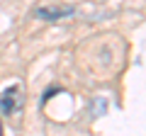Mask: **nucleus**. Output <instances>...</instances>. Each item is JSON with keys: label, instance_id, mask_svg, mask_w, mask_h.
I'll use <instances>...</instances> for the list:
<instances>
[{"label": "nucleus", "instance_id": "4", "mask_svg": "<svg viewBox=\"0 0 146 136\" xmlns=\"http://www.w3.org/2000/svg\"><path fill=\"white\" fill-rule=\"evenodd\" d=\"M0 134H3V124H0Z\"/></svg>", "mask_w": 146, "mask_h": 136}, {"label": "nucleus", "instance_id": "1", "mask_svg": "<svg viewBox=\"0 0 146 136\" xmlns=\"http://www.w3.org/2000/svg\"><path fill=\"white\" fill-rule=\"evenodd\" d=\"M25 105V90L22 85H7L3 92H0V112L3 114H17Z\"/></svg>", "mask_w": 146, "mask_h": 136}, {"label": "nucleus", "instance_id": "3", "mask_svg": "<svg viewBox=\"0 0 146 136\" xmlns=\"http://www.w3.org/2000/svg\"><path fill=\"white\" fill-rule=\"evenodd\" d=\"M54 92H56L54 88H51V90H46V95H44V102H46V100H51V97H54Z\"/></svg>", "mask_w": 146, "mask_h": 136}, {"label": "nucleus", "instance_id": "2", "mask_svg": "<svg viewBox=\"0 0 146 136\" xmlns=\"http://www.w3.org/2000/svg\"><path fill=\"white\" fill-rule=\"evenodd\" d=\"M34 15L39 17V20H46V22H56L61 20V17H68L73 15V7L66 5V7H56V5H49V7H36Z\"/></svg>", "mask_w": 146, "mask_h": 136}]
</instances>
